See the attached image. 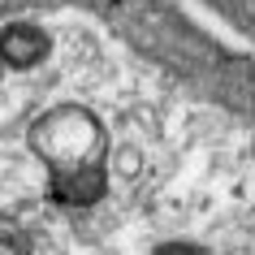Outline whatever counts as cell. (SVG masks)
<instances>
[{
  "instance_id": "cell-2",
  "label": "cell",
  "mask_w": 255,
  "mask_h": 255,
  "mask_svg": "<svg viewBox=\"0 0 255 255\" xmlns=\"http://www.w3.org/2000/svg\"><path fill=\"white\" fill-rule=\"evenodd\" d=\"M212 4H221L238 26H247L251 30V39H255V0H212Z\"/></svg>"
},
{
  "instance_id": "cell-1",
  "label": "cell",
  "mask_w": 255,
  "mask_h": 255,
  "mask_svg": "<svg viewBox=\"0 0 255 255\" xmlns=\"http://www.w3.org/2000/svg\"><path fill=\"white\" fill-rule=\"evenodd\" d=\"M0 255H255V126L82 22L0 30Z\"/></svg>"
}]
</instances>
